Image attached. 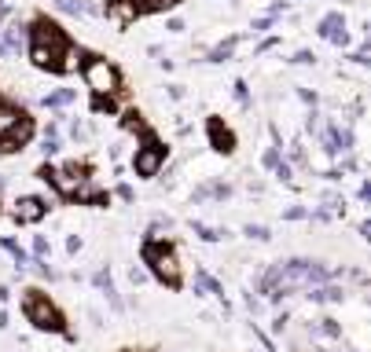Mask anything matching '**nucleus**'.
<instances>
[{
  "instance_id": "nucleus-19",
  "label": "nucleus",
  "mask_w": 371,
  "mask_h": 352,
  "mask_svg": "<svg viewBox=\"0 0 371 352\" xmlns=\"http://www.w3.org/2000/svg\"><path fill=\"white\" fill-rule=\"evenodd\" d=\"M268 26H272V15H268V19H258V22H254V33H261V30H268Z\"/></svg>"
},
{
  "instance_id": "nucleus-9",
  "label": "nucleus",
  "mask_w": 371,
  "mask_h": 352,
  "mask_svg": "<svg viewBox=\"0 0 371 352\" xmlns=\"http://www.w3.org/2000/svg\"><path fill=\"white\" fill-rule=\"evenodd\" d=\"M44 217V202L41 199H22L15 206V220H22V224H33V220Z\"/></svg>"
},
{
  "instance_id": "nucleus-11",
  "label": "nucleus",
  "mask_w": 371,
  "mask_h": 352,
  "mask_svg": "<svg viewBox=\"0 0 371 352\" xmlns=\"http://www.w3.org/2000/svg\"><path fill=\"white\" fill-rule=\"evenodd\" d=\"M232 51H236V37H228L224 44H217L210 51V62H224V59H232Z\"/></svg>"
},
{
  "instance_id": "nucleus-12",
  "label": "nucleus",
  "mask_w": 371,
  "mask_h": 352,
  "mask_svg": "<svg viewBox=\"0 0 371 352\" xmlns=\"http://www.w3.org/2000/svg\"><path fill=\"white\" fill-rule=\"evenodd\" d=\"M67 103H74L70 88H63V92H56V96H44V107H67Z\"/></svg>"
},
{
  "instance_id": "nucleus-2",
  "label": "nucleus",
  "mask_w": 371,
  "mask_h": 352,
  "mask_svg": "<svg viewBox=\"0 0 371 352\" xmlns=\"http://www.w3.org/2000/svg\"><path fill=\"white\" fill-rule=\"evenodd\" d=\"M85 85L92 88L96 96H110V92H118V74H114V67L107 59H92L85 67Z\"/></svg>"
},
{
  "instance_id": "nucleus-7",
  "label": "nucleus",
  "mask_w": 371,
  "mask_h": 352,
  "mask_svg": "<svg viewBox=\"0 0 371 352\" xmlns=\"http://www.w3.org/2000/svg\"><path fill=\"white\" fill-rule=\"evenodd\" d=\"M107 19L118 22V26L136 22V0H110V4H107Z\"/></svg>"
},
{
  "instance_id": "nucleus-21",
  "label": "nucleus",
  "mask_w": 371,
  "mask_h": 352,
  "mask_svg": "<svg viewBox=\"0 0 371 352\" xmlns=\"http://www.w3.org/2000/svg\"><path fill=\"white\" fill-rule=\"evenodd\" d=\"M129 279H133V286H140V283H144L147 276H144V271H140V268H133V271H129Z\"/></svg>"
},
{
  "instance_id": "nucleus-18",
  "label": "nucleus",
  "mask_w": 371,
  "mask_h": 352,
  "mask_svg": "<svg viewBox=\"0 0 371 352\" xmlns=\"http://www.w3.org/2000/svg\"><path fill=\"white\" fill-rule=\"evenodd\" d=\"M59 151V140L56 136H44V154H56Z\"/></svg>"
},
{
  "instance_id": "nucleus-3",
  "label": "nucleus",
  "mask_w": 371,
  "mask_h": 352,
  "mask_svg": "<svg viewBox=\"0 0 371 352\" xmlns=\"http://www.w3.org/2000/svg\"><path fill=\"white\" fill-rule=\"evenodd\" d=\"M147 260L155 265V276L158 279H165V283H176L181 279V268H176V257L170 253V250H158V246H147Z\"/></svg>"
},
{
  "instance_id": "nucleus-8",
  "label": "nucleus",
  "mask_w": 371,
  "mask_h": 352,
  "mask_svg": "<svg viewBox=\"0 0 371 352\" xmlns=\"http://www.w3.org/2000/svg\"><path fill=\"white\" fill-rule=\"evenodd\" d=\"M320 37H324V41H331V44H345V19L338 15V11L320 22Z\"/></svg>"
},
{
  "instance_id": "nucleus-22",
  "label": "nucleus",
  "mask_w": 371,
  "mask_h": 352,
  "mask_svg": "<svg viewBox=\"0 0 371 352\" xmlns=\"http://www.w3.org/2000/svg\"><path fill=\"white\" fill-rule=\"evenodd\" d=\"M151 8H170V4H176V0H147Z\"/></svg>"
},
{
  "instance_id": "nucleus-14",
  "label": "nucleus",
  "mask_w": 371,
  "mask_h": 352,
  "mask_svg": "<svg viewBox=\"0 0 371 352\" xmlns=\"http://www.w3.org/2000/svg\"><path fill=\"white\" fill-rule=\"evenodd\" d=\"M195 231L202 235V239H210V242H217V239H224L228 231H217V228H206V224H195Z\"/></svg>"
},
{
  "instance_id": "nucleus-10",
  "label": "nucleus",
  "mask_w": 371,
  "mask_h": 352,
  "mask_svg": "<svg viewBox=\"0 0 371 352\" xmlns=\"http://www.w3.org/2000/svg\"><path fill=\"white\" fill-rule=\"evenodd\" d=\"M52 180H56V187H59L63 194H78V187H81V176H74L70 169H59V173H52Z\"/></svg>"
},
{
  "instance_id": "nucleus-16",
  "label": "nucleus",
  "mask_w": 371,
  "mask_h": 352,
  "mask_svg": "<svg viewBox=\"0 0 371 352\" xmlns=\"http://www.w3.org/2000/svg\"><path fill=\"white\" fill-rule=\"evenodd\" d=\"M11 125H15V114H11V110H0V136H4Z\"/></svg>"
},
{
  "instance_id": "nucleus-4",
  "label": "nucleus",
  "mask_w": 371,
  "mask_h": 352,
  "mask_svg": "<svg viewBox=\"0 0 371 352\" xmlns=\"http://www.w3.org/2000/svg\"><path fill=\"white\" fill-rule=\"evenodd\" d=\"M26 316H30L41 330H56V327H59L56 308L48 305V301H41V297H26Z\"/></svg>"
},
{
  "instance_id": "nucleus-17",
  "label": "nucleus",
  "mask_w": 371,
  "mask_h": 352,
  "mask_svg": "<svg viewBox=\"0 0 371 352\" xmlns=\"http://www.w3.org/2000/svg\"><path fill=\"white\" fill-rule=\"evenodd\" d=\"M247 235H250V239H261V242H265V239H268V228H261V224H250V228H247Z\"/></svg>"
},
{
  "instance_id": "nucleus-20",
  "label": "nucleus",
  "mask_w": 371,
  "mask_h": 352,
  "mask_svg": "<svg viewBox=\"0 0 371 352\" xmlns=\"http://www.w3.org/2000/svg\"><path fill=\"white\" fill-rule=\"evenodd\" d=\"M33 253H37V257H44V253H48V242H44V239H37V242H33Z\"/></svg>"
},
{
  "instance_id": "nucleus-15",
  "label": "nucleus",
  "mask_w": 371,
  "mask_h": 352,
  "mask_svg": "<svg viewBox=\"0 0 371 352\" xmlns=\"http://www.w3.org/2000/svg\"><path fill=\"white\" fill-rule=\"evenodd\" d=\"M199 286H206L210 294H221V286H217V279H210L206 271H199Z\"/></svg>"
},
{
  "instance_id": "nucleus-13",
  "label": "nucleus",
  "mask_w": 371,
  "mask_h": 352,
  "mask_svg": "<svg viewBox=\"0 0 371 352\" xmlns=\"http://www.w3.org/2000/svg\"><path fill=\"white\" fill-rule=\"evenodd\" d=\"M78 67V51H74L70 44H67V51H63V62H59V70H74Z\"/></svg>"
},
{
  "instance_id": "nucleus-6",
  "label": "nucleus",
  "mask_w": 371,
  "mask_h": 352,
  "mask_svg": "<svg viewBox=\"0 0 371 352\" xmlns=\"http://www.w3.org/2000/svg\"><path fill=\"white\" fill-rule=\"evenodd\" d=\"M324 143H327L331 154L349 151V147H353V133H349V128H342V125H327V128H324Z\"/></svg>"
},
{
  "instance_id": "nucleus-5",
  "label": "nucleus",
  "mask_w": 371,
  "mask_h": 352,
  "mask_svg": "<svg viewBox=\"0 0 371 352\" xmlns=\"http://www.w3.org/2000/svg\"><path fill=\"white\" fill-rule=\"evenodd\" d=\"M162 158H165V154H162L158 143H147V147L136 154V173H140V176H155L158 165H162Z\"/></svg>"
},
{
  "instance_id": "nucleus-1",
  "label": "nucleus",
  "mask_w": 371,
  "mask_h": 352,
  "mask_svg": "<svg viewBox=\"0 0 371 352\" xmlns=\"http://www.w3.org/2000/svg\"><path fill=\"white\" fill-rule=\"evenodd\" d=\"M63 51H67V41H63L59 26H52V22H37V30H33V48H30V56H33L37 67L56 70L59 59H63Z\"/></svg>"
}]
</instances>
